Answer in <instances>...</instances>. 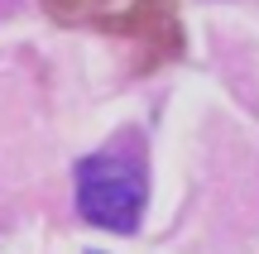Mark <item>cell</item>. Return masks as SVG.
Here are the masks:
<instances>
[{"label":"cell","instance_id":"6da1fadb","mask_svg":"<svg viewBox=\"0 0 259 254\" xmlns=\"http://www.w3.org/2000/svg\"><path fill=\"white\" fill-rule=\"evenodd\" d=\"M144 197H149L144 168L130 154L106 149V154H92V159L77 163V211L92 226L130 235L144 216Z\"/></svg>","mask_w":259,"mask_h":254},{"label":"cell","instance_id":"7a4b0ae2","mask_svg":"<svg viewBox=\"0 0 259 254\" xmlns=\"http://www.w3.org/2000/svg\"><path fill=\"white\" fill-rule=\"evenodd\" d=\"M48 5H58L63 15H82V10H96V5H106V0H48Z\"/></svg>","mask_w":259,"mask_h":254}]
</instances>
